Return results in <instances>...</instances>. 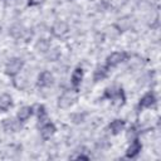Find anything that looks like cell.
<instances>
[{"label": "cell", "mask_w": 161, "mask_h": 161, "mask_svg": "<svg viewBox=\"0 0 161 161\" xmlns=\"http://www.w3.org/2000/svg\"><path fill=\"white\" fill-rule=\"evenodd\" d=\"M74 101H75V96L72 92H64L58 98V107L62 109H67L70 106H73Z\"/></svg>", "instance_id": "cell-4"}, {"label": "cell", "mask_w": 161, "mask_h": 161, "mask_svg": "<svg viewBox=\"0 0 161 161\" xmlns=\"http://www.w3.org/2000/svg\"><path fill=\"white\" fill-rule=\"evenodd\" d=\"M125 126H126V122H125L123 119H113V121L109 123L108 128L111 130V133H112V135H118V133L125 128Z\"/></svg>", "instance_id": "cell-14"}, {"label": "cell", "mask_w": 161, "mask_h": 161, "mask_svg": "<svg viewBox=\"0 0 161 161\" xmlns=\"http://www.w3.org/2000/svg\"><path fill=\"white\" fill-rule=\"evenodd\" d=\"M52 34L54 35V36H57V38H60V36H63V35H65L67 33H68V25H67V23H64V21H57V23H54V25L52 26Z\"/></svg>", "instance_id": "cell-7"}, {"label": "cell", "mask_w": 161, "mask_h": 161, "mask_svg": "<svg viewBox=\"0 0 161 161\" xmlns=\"http://www.w3.org/2000/svg\"><path fill=\"white\" fill-rule=\"evenodd\" d=\"M57 128H55V125L53 122H47L45 125L42 126L40 128V136L43 140H49L54 133H55Z\"/></svg>", "instance_id": "cell-10"}, {"label": "cell", "mask_w": 161, "mask_h": 161, "mask_svg": "<svg viewBox=\"0 0 161 161\" xmlns=\"http://www.w3.org/2000/svg\"><path fill=\"white\" fill-rule=\"evenodd\" d=\"M108 67H97L96 70L93 72V80L98 82V80H103L107 75H108Z\"/></svg>", "instance_id": "cell-15"}, {"label": "cell", "mask_w": 161, "mask_h": 161, "mask_svg": "<svg viewBox=\"0 0 161 161\" xmlns=\"http://www.w3.org/2000/svg\"><path fill=\"white\" fill-rule=\"evenodd\" d=\"M84 117H86L84 113L78 112V113H73V114L70 116V119L73 121V123H80V122L84 121Z\"/></svg>", "instance_id": "cell-19"}, {"label": "cell", "mask_w": 161, "mask_h": 161, "mask_svg": "<svg viewBox=\"0 0 161 161\" xmlns=\"http://www.w3.org/2000/svg\"><path fill=\"white\" fill-rule=\"evenodd\" d=\"M137 130H136V127L135 126H132V127H130L128 128V131H127V133H126V138L131 142L132 140H135V138H137Z\"/></svg>", "instance_id": "cell-18"}, {"label": "cell", "mask_w": 161, "mask_h": 161, "mask_svg": "<svg viewBox=\"0 0 161 161\" xmlns=\"http://www.w3.org/2000/svg\"><path fill=\"white\" fill-rule=\"evenodd\" d=\"M53 82H54V77L48 70H43L38 77V86L39 87H49L53 84Z\"/></svg>", "instance_id": "cell-6"}, {"label": "cell", "mask_w": 161, "mask_h": 161, "mask_svg": "<svg viewBox=\"0 0 161 161\" xmlns=\"http://www.w3.org/2000/svg\"><path fill=\"white\" fill-rule=\"evenodd\" d=\"M35 108H36L35 113H36L38 118H39L40 121H43V119L45 118V116H47V111H45V107H44L43 104H36V106H35Z\"/></svg>", "instance_id": "cell-17"}, {"label": "cell", "mask_w": 161, "mask_h": 161, "mask_svg": "<svg viewBox=\"0 0 161 161\" xmlns=\"http://www.w3.org/2000/svg\"><path fill=\"white\" fill-rule=\"evenodd\" d=\"M75 158H83V160H88L89 157H88V156H84V155H78Z\"/></svg>", "instance_id": "cell-21"}, {"label": "cell", "mask_w": 161, "mask_h": 161, "mask_svg": "<svg viewBox=\"0 0 161 161\" xmlns=\"http://www.w3.org/2000/svg\"><path fill=\"white\" fill-rule=\"evenodd\" d=\"M10 33H11V35H13V36L19 38V36L21 35V33H23V28H21L20 25H14V26L11 28Z\"/></svg>", "instance_id": "cell-20"}, {"label": "cell", "mask_w": 161, "mask_h": 161, "mask_svg": "<svg viewBox=\"0 0 161 161\" xmlns=\"http://www.w3.org/2000/svg\"><path fill=\"white\" fill-rule=\"evenodd\" d=\"M34 113V107L31 106H24L21 107L16 113V119L19 122H25L30 118V116Z\"/></svg>", "instance_id": "cell-9"}, {"label": "cell", "mask_w": 161, "mask_h": 161, "mask_svg": "<svg viewBox=\"0 0 161 161\" xmlns=\"http://www.w3.org/2000/svg\"><path fill=\"white\" fill-rule=\"evenodd\" d=\"M142 150V143L138 138H135L131 141V145L128 146L127 151H126V157L128 158H132V157H136Z\"/></svg>", "instance_id": "cell-5"}, {"label": "cell", "mask_w": 161, "mask_h": 161, "mask_svg": "<svg viewBox=\"0 0 161 161\" xmlns=\"http://www.w3.org/2000/svg\"><path fill=\"white\" fill-rule=\"evenodd\" d=\"M35 49L42 53H47L50 50V42L47 39H39L35 44Z\"/></svg>", "instance_id": "cell-16"}, {"label": "cell", "mask_w": 161, "mask_h": 161, "mask_svg": "<svg viewBox=\"0 0 161 161\" xmlns=\"http://www.w3.org/2000/svg\"><path fill=\"white\" fill-rule=\"evenodd\" d=\"M3 128L6 132H15L19 130V121H15L14 118H5L3 121Z\"/></svg>", "instance_id": "cell-13"}, {"label": "cell", "mask_w": 161, "mask_h": 161, "mask_svg": "<svg viewBox=\"0 0 161 161\" xmlns=\"http://www.w3.org/2000/svg\"><path fill=\"white\" fill-rule=\"evenodd\" d=\"M11 106H13V98H11V96L8 94V93L0 94V111L1 112H6Z\"/></svg>", "instance_id": "cell-12"}, {"label": "cell", "mask_w": 161, "mask_h": 161, "mask_svg": "<svg viewBox=\"0 0 161 161\" xmlns=\"http://www.w3.org/2000/svg\"><path fill=\"white\" fill-rule=\"evenodd\" d=\"M23 65H24V62H23L21 58H11L6 63L5 72L9 77H15L20 73V70L23 69Z\"/></svg>", "instance_id": "cell-3"}, {"label": "cell", "mask_w": 161, "mask_h": 161, "mask_svg": "<svg viewBox=\"0 0 161 161\" xmlns=\"http://www.w3.org/2000/svg\"><path fill=\"white\" fill-rule=\"evenodd\" d=\"M156 103V97L152 92H147L146 94L142 96V98L138 102V107L140 108H150Z\"/></svg>", "instance_id": "cell-8"}, {"label": "cell", "mask_w": 161, "mask_h": 161, "mask_svg": "<svg viewBox=\"0 0 161 161\" xmlns=\"http://www.w3.org/2000/svg\"><path fill=\"white\" fill-rule=\"evenodd\" d=\"M82 79H83V69L80 67H77L74 68L73 73H72V77H70V83L73 86V88L77 91L78 87L80 86L82 83Z\"/></svg>", "instance_id": "cell-11"}, {"label": "cell", "mask_w": 161, "mask_h": 161, "mask_svg": "<svg viewBox=\"0 0 161 161\" xmlns=\"http://www.w3.org/2000/svg\"><path fill=\"white\" fill-rule=\"evenodd\" d=\"M127 58H128V54L126 52H113L106 58V67L114 68L121 63H123L125 60H127Z\"/></svg>", "instance_id": "cell-2"}, {"label": "cell", "mask_w": 161, "mask_h": 161, "mask_svg": "<svg viewBox=\"0 0 161 161\" xmlns=\"http://www.w3.org/2000/svg\"><path fill=\"white\" fill-rule=\"evenodd\" d=\"M104 97L111 99L114 104L117 106H122L126 101V96L122 88H117V87H108L104 91Z\"/></svg>", "instance_id": "cell-1"}]
</instances>
